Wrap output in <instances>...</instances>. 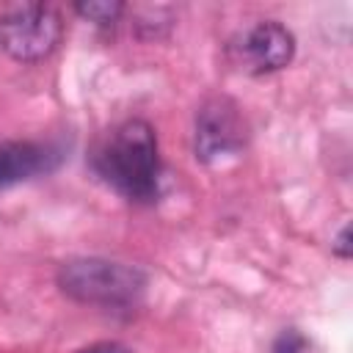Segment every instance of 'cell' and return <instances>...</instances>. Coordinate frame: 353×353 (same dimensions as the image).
Instances as JSON below:
<instances>
[{
    "label": "cell",
    "instance_id": "6da1fadb",
    "mask_svg": "<svg viewBox=\"0 0 353 353\" xmlns=\"http://www.w3.org/2000/svg\"><path fill=\"white\" fill-rule=\"evenodd\" d=\"M91 168L127 201L152 204L160 196V152L154 127L143 119L116 124L94 149Z\"/></svg>",
    "mask_w": 353,
    "mask_h": 353
},
{
    "label": "cell",
    "instance_id": "7a4b0ae2",
    "mask_svg": "<svg viewBox=\"0 0 353 353\" xmlns=\"http://www.w3.org/2000/svg\"><path fill=\"white\" fill-rule=\"evenodd\" d=\"M55 281L66 298L88 306H132L146 290V273L141 268L102 256L63 262Z\"/></svg>",
    "mask_w": 353,
    "mask_h": 353
},
{
    "label": "cell",
    "instance_id": "3957f363",
    "mask_svg": "<svg viewBox=\"0 0 353 353\" xmlns=\"http://www.w3.org/2000/svg\"><path fill=\"white\" fill-rule=\"evenodd\" d=\"M63 39V17L47 3H17L0 14V52L19 63L44 61Z\"/></svg>",
    "mask_w": 353,
    "mask_h": 353
},
{
    "label": "cell",
    "instance_id": "277c9868",
    "mask_svg": "<svg viewBox=\"0 0 353 353\" xmlns=\"http://www.w3.org/2000/svg\"><path fill=\"white\" fill-rule=\"evenodd\" d=\"M248 127L240 108L229 97H212L196 113V157L215 163L245 146Z\"/></svg>",
    "mask_w": 353,
    "mask_h": 353
},
{
    "label": "cell",
    "instance_id": "5b68a950",
    "mask_svg": "<svg viewBox=\"0 0 353 353\" xmlns=\"http://www.w3.org/2000/svg\"><path fill=\"white\" fill-rule=\"evenodd\" d=\"M240 63L251 74H268L290 66L295 58V36L276 19L256 22L240 41Z\"/></svg>",
    "mask_w": 353,
    "mask_h": 353
},
{
    "label": "cell",
    "instance_id": "8992f818",
    "mask_svg": "<svg viewBox=\"0 0 353 353\" xmlns=\"http://www.w3.org/2000/svg\"><path fill=\"white\" fill-rule=\"evenodd\" d=\"M55 168V152L33 141H6L0 143V190L28 182L39 174Z\"/></svg>",
    "mask_w": 353,
    "mask_h": 353
},
{
    "label": "cell",
    "instance_id": "52a82bcc",
    "mask_svg": "<svg viewBox=\"0 0 353 353\" xmlns=\"http://www.w3.org/2000/svg\"><path fill=\"white\" fill-rule=\"evenodd\" d=\"M74 11L94 22L97 28H113L119 22V17L124 14V3L119 0H88V3H74Z\"/></svg>",
    "mask_w": 353,
    "mask_h": 353
},
{
    "label": "cell",
    "instance_id": "ba28073f",
    "mask_svg": "<svg viewBox=\"0 0 353 353\" xmlns=\"http://www.w3.org/2000/svg\"><path fill=\"white\" fill-rule=\"evenodd\" d=\"M306 347H309L306 336L298 334L295 328H287V331L279 334V339H276V345H273V353H303Z\"/></svg>",
    "mask_w": 353,
    "mask_h": 353
},
{
    "label": "cell",
    "instance_id": "9c48e42d",
    "mask_svg": "<svg viewBox=\"0 0 353 353\" xmlns=\"http://www.w3.org/2000/svg\"><path fill=\"white\" fill-rule=\"evenodd\" d=\"M331 251H334V256H339V259H350V256H353V245H350V223H345V226L339 229V234H336L334 243H331Z\"/></svg>",
    "mask_w": 353,
    "mask_h": 353
},
{
    "label": "cell",
    "instance_id": "30bf717a",
    "mask_svg": "<svg viewBox=\"0 0 353 353\" xmlns=\"http://www.w3.org/2000/svg\"><path fill=\"white\" fill-rule=\"evenodd\" d=\"M77 353H130V347L121 342H94L88 347H80Z\"/></svg>",
    "mask_w": 353,
    "mask_h": 353
}]
</instances>
